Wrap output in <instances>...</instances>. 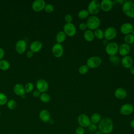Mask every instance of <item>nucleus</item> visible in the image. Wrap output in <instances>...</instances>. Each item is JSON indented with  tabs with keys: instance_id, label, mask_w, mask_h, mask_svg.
I'll return each instance as SVG.
<instances>
[{
	"instance_id": "f257e3e1",
	"label": "nucleus",
	"mask_w": 134,
	"mask_h": 134,
	"mask_svg": "<svg viewBox=\"0 0 134 134\" xmlns=\"http://www.w3.org/2000/svg\"><path fill=\"white\" fill-rule=\"evenodd\" d=\"M97 126L98 130L103 134L111 133L114 130V124L109 117L102 118Z\"/></svg>"
},
{
	"instance_id": "f03ea898",
	"label": "nucleus",
	"mask_w": 134,
	"mask_h": 134,
	"mask_svg": "<svg viewBox=\"0 0 134 134\" xmlns=\"http://www.w3.org/2000/svg\"><path fill=\"white\" fill-rule=\"evenodd\" d=\"M122 10L124 14L129 18H134V2L126 1L122 5Z\"/></svg>"
},
{
	"instance_id": "7ed1b4c3",
	"label": "nucleus",
	"mask_w": 134,
	"mask_h": 134,
	"mask_svg": "<svg viewBox=\"0 0 134 134\" xmlns=\"http://www.w3.org/2000/svg\"><path fill=\"white\" fill-rule=\"evenodd\" d=\"M86 24L87 27L89 30H96L99 27L100 25V20L97 16L92 15L87 18Z\"/></svg>"
},
{
	"instance_id": "20e7f679",
	"label": "nucleus",
	"mask_w": 134,
	"mask_h": 134,
	"mask_svg": "<svg viewBox=\"0 0 134 134\" xmlns=\"http://www.w3.org/2000/svg\"><path fill=\"white\" fill-rule=\"evenodd\" d=\"M100 9V4L98 0H93L90 2L87 7V11L92 15L97 14Z\"/></svg>"
},
{
	"instance_id": "39448f33",
	"label": "nucleus",
	"mask_w": 134,
	"mask_h": 134,
	"mask_svg": "<svg viewBox=\"0 0 134 134\" xmlns=\"http://www.w3.org/2000/svg\"><path fill=\"white\" fill-rule=\"evenodd\" d=\"M102 59L100 58L94 56L89 58L86 61V65L88 68L95 69L98 68L102 64Z\"/></svg>"
},
{
	"instance_id": "423d86ee",
	"label": "nucleus",
	"mask_w": 134,
	"mask_h": 134,
	"mask_svg": "<svg viewBox=\"0 0 134 134\" xmlns=\"http://www.w3.org/2000/svg\"><path fill=\"white\" fill-rule=\"evenodd\" d=\"M119 46L115 42H109L105 47L106 53L110 56L115 55L118 52Z\"/></svg>"
},
{
	"instance_id": "0eeeda50",
	"label": "nucleus",
	"mask_w": 134,
	"mask_h": 134,
	"mask_svg": "<svg viewBox=\"0 0 134 134\" xmlns=\"http://www.w3.org/2000/svg\"><path fill=\"white\" fill-rule=\"evenodd\" d=\"M77 121L79 126L83 128L88 127L91 124L90 118L85 114H80L77 117Z\"/></svg>"
},
{
	"instance_id": "6e6552de",
	"label": "nucleus",
	"mask_w": 134,
	"mask_h": 134,
	"mask_svg": "<svg viewBox=\"0 0 134 134\" xmlns=\"http://www.w3.org/2000/svg\"><path fill=\"white\" fill-rule=\"evenodd\" d=\"M63 29L65 34L69 37H73L76 33V28L72 23L65 24L63 26Z\"/></svg>"
},
{
	"instance_id": "1a4fd4ad",
	"label": "nucleus",
	"mask_w": 134,
	"mask_h": 134,
	"mask_svg": "<svg viewBox=\"0 0 134 134\" xmlns=\"http://www.w3.org/2000/svg\"><path fill=\"white\" fill-rule=\"evenodd\" d=\"M117 29L114 27H109L107 28L104 31V39L107 40H111L114 39L117 36Z\"/></svg>"
},
{
	"instance_id": "9d476101",
	"label": "nucleus",
	"mask_w": 134,
	"mask_h": 134,
	"mask_svg": "<svg viewBox=\"0 0 134 134\" xmlns=\"http://www.w3.org/2000/svg\"><path fill=\"white\" fill-rule=\"evenodd\" d=\"M36 85L37 90L41 93L46 92L49 88L48 83L43 79H40L38 80L36 82Z\"/></svg>"
},
{
	"instance_id": "9b49d317",
	"label": "nucleus",
	"mask_w": 134,
	"mask_h": 134,
	"mask_svg": "<svg viewBox=\"0 0 134 134\" xmlns=\"http://www.w3.org/2000/svg\"><path fill=\"white\" fill-rule=\"evenodd\" d=\"M134 111V107L131 104L127 103L122 105L119 110L120 114L124 116H128L131 114Z\"/></svg>"
},
{
	"instance_id": "f8f14e48",
	"label": "nucleus",
	"mask_w": 134,
	"mask_h": 134,
	"mask_svg": "<svg viewBox=\"0 0 134 134\" xmlns=\"http://www.w3.org/2000/svg\"><path fill=\"white\" fill-rule=\"evenodd\" d=\"M63 47L61 43H56L52 47V53L56 58H60L62 57L63 54Z\"/></svg>"
},
{
	"instance_id": "ddd939ff",
	"label": "nucleus",
	"mask_w": 134,
	"mask_h": 134,
	"mask_svg": "<svg viewBox=\"0 0 134 134\" xmlns=\"http://www.w3.org/2000/svg\"><path fill=\"white\" fill-rule=\"evenodd\" d=\"M27 49L26 41L24 39L18 40L15 44V49L20 54L23 53Z\"/></svg>"
},
{
	"instance_id": "4468645a",
	"label": "nucleus",
	"mask_w": 134,
	"mask_h": 134,
	"mask_svg": "<svg viewBox=\"0 0 134 134\" xmlns=\"http://www.w3.org/2000/svg\"><path fill=\"white\" fill-rule=\"evenodd\" d=\"M134 30L133 25L129 23H125L122 24L120 28V32L125 35L130 34Z\"/></svg>"
},
{
	"instance_id": "2eb2a0df",
	"label": "nucleus",
	"mask_w": 134,
	"mask_h": 134,
	"mask_svg": "<svg viewBox=\"0 0 134 134\" xmlns=\"http://www.w3.org/2000/svg\"><path fill=\"white\" fill-rule=\"evenodd\" d=\"M46 4L43 0H35L32 4V8L36 12H40L44 8Z\"/></svg>"
},
{
	"instance_id": "dca6fc26",
	"label": "nucleus",
	"mask_w": 134,
	"mask_h": 134,
	"mask_svg": "<svg viewBox=\"0 0 134 134\" xmlns=\"http://www.w3.org/2000/svg\"><path fill=\"white\" fill-rule=\"evenodd\" d=\"M114 95L117 99H124L127 96V92L124 88L118 87L115 90L114 92Z\"/></svg>"
},
{
	"instance_id": "f3484780",
	"label": "nucleus",
	"mask_w": 134,
	"mask_h": 134,
	"mask_svg": "<svg viewBox=\"0 0 134 134\" xmlns=\"http://www.w3.org/2000/svg\"><path fill=\"white\" fill-rule=\"evenodd\" d=\"M130 51V46L126 43H123L119 46L118 52L121 56L125 57L128 55Z\"/></svg>"
},
{
	"instance_id": "a211bd4d",
	"label": "nucleus",
	"mask_w": 134,
	"mask_h": 134,
	"mask_svg": "<svg viewBox=\"0 0 134 134\" xmlns=\"http://www.w3.org/2000/svg\"><path fill=\"white\" fill-rule=\"evenodd\" d=\"M100 4V9L104 12H109L113 6V2L111 0H103Z\"/></svg>"
},
{
	"instance_id": "6ab92c4d",
	"label": "nucleus",
	"mask_w": 134,
	"mask_h": 134,
	"mask_svg": "<svg viewBox=\"0 0 134 134\" xmlns=\"http://www.w3.org/2000/svg\"><path fill=\"white\" fill-rule=\"evenodd\" d=\"M121 63L124 68L126 69H129L132 66L133 62L132 58L130 56L126 55L122 58Z\"/></svg>"
},
{
	"instance_id": "aec40b11",
	"label": "nucleus",
	"mask_w": 134,
	"mask_h": 134,
	"mask_svg": "<svg viewBox=\"0 0 134 134\" xmlns=\"http://www.w3.org/2000/svg\"><path fill=\"white\" fill-rule=\"evenodd\" d=\"M42 48V43L39 40L33 41L30 44V50L33 52H39Z\"/></svg>"
},
{
	"instance_id": "412c9836",
	"label": "nucleus",
	"mask_w": 134,
	"mask_h": 134,
	"mask_svg": "<svg viewBox=\"0 0 134 134\" xmlns=\"http://www.w3.org/2000/svg\"><path fill=\"white\" fill-rule=\"evenodd\" d=\"M39 118L43 122H48L50 119V114L47 109H42L39 113Z\"/></svg>"
},
{
	"instance_id": "4be33fe9",
	"label": "nucleus",
	"mask_w": 134,
	"mask_h": 134,
	"mask_svg": "<svg viewBox=\"0 0 134 134\" xmlns=\"http://www.w3.org/2000/svg\"><path fill=\"white\" fill-rule=\"evenodd\" d=\"M13 91L16 94L21 96L25 95V87L20 83H17L14 86Z\"/></svg>"
},
{
	"instance_id": "5701e85b",
	"label": "nucleus",
	"mask_w": 134,
	"mask_h": 134,
	"mask_svg": "<svg viewBox=\"0 0 134 134\" xmlns=\"http://www.w3.org/2000/svg\"><path fill=\"white\" fill-rule=\"evenodd\" d=\"M83 37L84 39L88 42L92 41L95 37L94 32L92 31V30L89 29H87L84 31Z\"/></svg>"
},
{
	"instance_id": "b1692460",
	"label": "nucleus",
	"mask_w": 134,
	"mask_h": 134,
	"mask_svg": "<svg viewBox=\"0 0 134 134\" xmlns=\"http://www.w3.org/2000/svg\"><path fill=\"white\" fill-rule=\"evenodd\" d=\"M101 119H102V116L100 114L98 113H95L93 114L90 117L91 123L96 124V125L100 122Z\"/></svg>"
},
{
	"instance_id": "393cba45",
	"label": "nucleus",
	"mask_w": 134,
	"mask_h": 134,
	"mask_svg": "<svg viewBox=\"0 0 134 134\" xmlns=\"http://www.w3.org/2000/svg\"><path fill=\"white\" fill-rule=\"evenodd\" d=\"M66 35L63 32V31H59L56 35V40L57 43H61L64 41L66 39Z\"/></svg>"
},
{
	"instance_id": "a878e982",
	"label": "nucleus",
	"mask_w": 134,
	"mask_h": 134,
	"mask_svg": "<svg viewBox=\"0 0 134 134\" xmlns=\"http://www.w3.org/2000/svg\"><path fill=\"white\" fill-rule=\"evenodd\" d=\"M40 100L43 102V103H47L48 102H49L50 101V99H51V97H50V96L49 94H48L47 93H42L40 96Z\"/></svg>"
},
{
	"instance_id": "bb28decb",
	"label": "nucleus",
	"mask_w": 134,
	"mask_h": 134,
	"mask_svg": "<svg viewBox=\"0 0 134 134\" xmlns=\"http://www.w3.org/2000/svg\"><path fill=\"white\" fill-rule=\"evenodd\" d=\"M10 67V63L9 62L6 60L2 59L0 60V69L2 70H7Z\"/></svg>"
},
{
	"instance_id": "cd10ccee",
	"label": "nucleus",
	"mask_w": 134,
	"mask_h": 134,
	"mask_svg": "<svg viewBox=\"0 0 134 134\" xmlns=\"http://www.w3.org/2000/svg\"><path fill=\"white\" fill-rule=\"evenodd\" d=\"M94 37L98 39H103L104 38V31L100 29H97L95 30L94 32Z\"/></svg>"
},
{
	"instance_id": "c85d7f7f",
	"label": "nucleus",
	"mask_w": 134,
	"mask_h": 134,
	"mask_svg": "<svg viewBox=\"0 0 134 134\" xmlns=\"http://www.w3.org/2000/svg\"><path fill=\"white\" fill-rule=\"evenodd\" d=\"M89 13L87 11V10L86 9H82L79 11V12L77 14V16L79 18L82 19H86L88 17Z\"/></svg>"
},
{
	"instance_id": "c756f323",
	"label": "nucleus",
	"mask_w": 134,
	"mask_h": 134,
	"mask_svg": "<svg viewBox=\"0 0 134 134\" xmlns=\"http://www.w3.org/2000/svg\"><path fill=\"white\" fill-rule=\"evenodd\" d=\"M124 41L126 43L128 44H132L134 43V36L131 34L125 35L124 37Z\"/></svg>"
},
{
	"instance_id": "7c9ffc66",
	"label": "nucleus",
	"mask_w": 134,
	"mask_h": 134,
	"mask_svg": "<svg viewBox=\"0 0 134 134\" xmlns=\"http://www.w3.org/2000/svg\"><path fill=\"white\" fill-rule=\"evenodd\" d=\"M7 106L9 109L13 110L17 107V104L14 99H9L7 102Z\"/></svg>"
},
{
	"instance_id": "2f4dec72",
	"label": "nucleus",
	"mask_w": 134,
	"mask_h": 134,
	"mask_svg": "<svg viewBox=\"0 0 134 134\" xmlns=\"http://www.w3.org/2000/svg\"><path fill=\"white\" fill-rule=\"evenodd\" d=\"M109 60L111 64L115 65H118L120 62V58L116 55L110 56L109 58Z\"/></svg>"
},
{
	"instance_id": "473e14b6",
	"label": "nucleus",
	"mask_w": 134,
	"mask_h": 134,
	"mask_svg": "<svg viewBox=\"0 0 134 134\" xmlns=\"http://www.w3.org/2000/svg\"><path fill=\"white\" fill-rule=\"evenodd\" d=\"M8 98L7 96L3 93L0 92V105H3L7 103Z\"/></svg>"
},
{
	"instance_id": "72a5a7b5",
	"label": "nucleus",
	"mask_w": 134,
	"mask_h": 134,
	"mask_svg": "<svg viewBox=\"0 0 134 134\" xmlns=\"http://www.w3.org/2000/svg\"><path fill=\"white\" fill-rule=\"evenodd\" d=\"M89 68H88V66L86 65L83 64L81 65L79 68V72L80 74H85L86 73H87L88 71Z\"/></svg>"
},
{
	"instance_id": "f704fd0d",
	"label": "nucleus",
	"mask_w": 134,
	"mask_h": 134,
	"mask_svg": "<svg viewBox=\"0 0 134 134\" xmlns=\"http://www.w3.org/2000/svg\"><path fill=\"white\" fill-rule=\"evenodd\" d=\"M34 88V86L33 83L31 82H28L25 85V92H27V93H30L33 91Z\"/></svg>"
},
{
	"instance_id": "c9c22d12",
	"label": "nucleus",
	"mask_w": 134,
	"mask_h": 134,
	"mask_svg": "<svg viewBox=\"0 0 134 134\" xmlns=\"http://www.w3.org/2000/svg\"><path fill=\"white\" fill-rule=\"evenodd\" d=\"M44 9L47 13H50L54 10V6L52 4L50 3H48L46 4Z\"/></svg>"
},
{
	"instance_id": "e433bc0d",
	"label": "nucleus",
	"mask_w": 134,
	"mask_h": 134,
	"mask_svg": "<svg viewBox=\"0 0 134 134\" xmlns=\"http://www.w3.org/2000/svg\"><path fill=\"white\" fill-rule=\"evenodd\" d=\"M89 131H91L92 133H94L96 131H97L98 129V126L96 124H92L91 123L88 127H87Z\"/></svg>"
},
{
	"instance_id": "4c0bfd02",
	"label": "nucleus",
	"mask_w": 134,
	"mask_h": 134,
	"mask_svg": "<svg viewBox=\"0 0 134 134\" xmlns=\"http://www.w3.org/2000/svg\"><path fill=\"white\" fill-rule=\"evenodd\" d=\"M75 134H85V129L83 127L79 126L75 129Z\"/></svg>"
},
{
	"instance_id": "58836bf2",
	"label": "nucleus",
	"mask_w": 134,
	"mask_h": 134,
	"mask_svg": "<svg viewBox=\"0 0 134 134\" xmlns=\"http://www.w3.org/2000/svg\"><path fill=\"white\" fill-rule=\"evenodd\" d=\"M64 20L66 23H71L73 20L72 16L70 14H66L64 17Z\"/></svg>"
},
{
	"instance_id": "ea45409f",
	"label": "nucleus",
	"mask_w": 134,
	"mask_h": 134,
	"mask_svg": "<svg viewBox=\"0 0 134 134\" xmlns=\"http://www.w3.org/2000/svg\"><path fill=\"white\" fill-rule=\"evenodd\" d=\"M79 28L80 29V30H82V31H85L86 30H87V25H86V23H80L79 25Z\"/></svg>"
},
{
	"instance_id": "a19ab883",
	"label": "nucleus",
	"mask_w": 134,
	"mask_h": 134,
	"mask_svg": "<svg viewBox=\"0 0 134 134\" xmlns=\"http://www.w3.org/2000/svg\"><path fill=\"white\" fill-rule=\"evenodd\" d=\"M33 96L35 97H38L40 96V92L38 91V90H35L34 92H33Z\"/></svg>"
},
{
	"instance_id": "79ce46f5",
	"label": "nucleus",
	"mask_w": 134,
	"mask_h": 134,
	"mask_svg": "<svg viewBox=\"0 0 134 134\" xmlns=\"http://www.w3.org/2000/svg\"><path fill=\"white\" fill-rule=\"evenodd\" d=\"M4 54L5 52L4 49L0 47V60H1L3 58V57L4 56Z\"/></svg>"
},
{
	"instance_id": "37998d69",
	"label": "nucleus",
	"mask_w": 134,
	"mask_h": 134,
	"mask_svg": "<svg viewBox=\"0 0 134 134\" xmlns=\"http://www.w3.org/2000/svg\"><path fill=\"white\" fill-rule=\"evenodd\" d=\"M33 53H34V52H33L32 51H31V50H29V51H28L27 52V53H26V55H27V57L28 58H30L31 57H32Z\"/></svg>"
},
{
	"instance_id": "c03bdc74",
	"label": "nucleus",
	"mask_w": 134,
	"mask_h": 134,
	"mask_svg": "<svg viewBox=\"0 0 134 134\" xmlns=\"http://www.w3.org/2000/svg\"><path fill=\"white\" fill-rule=\"evenodd\" d=\"M129 71L131 74L134 75V65H132L129 68Z\"/></svg>"
},
{
	"instance_id": "a18cd8bd",
	"label": "nucleus",
	"mask_w": 134,
	"mask_h": 134,
	"mask_svg": "<svg viewBox=\"0 0 134 134\" xmlns=\"http://www.w3.org/2000/svg\"><path fill=\"white\" fill-rule=\"evenodd\" d=\"M129 125H130V127L132 128V129H134V119H132L130 121V124H129Z\"/></svg>"
},
{
	"instance_id": "49530a36",
	"label": "nucleus",
	"mask_w": 134,
	"mask_h": 134,
	"mask_svg": "<svg viewBox=\"0 0 134 134\" xmlns=\"http://www.w3.org/2000/svg\"><path fill=\"white\" fill-rule=\"evenodd\" d=\"M109 42H108V40H107V39H103V44H104V45H105V46Z\"/></svg>"
},
{
	"instance_id": "de8ad7c7",
	"label": "nucleus",
	"mask_w": 134,
	"mask_h": 134,
	"mask_svg": "<svg viewBox=\"0 0 134 134\" xmlns=\"http://www.w3.org/2000/svg\"><path fill=\"white\" fill-rule=\"evenodd\" d=\"M94 133H95V134H103L102 132H100V131H99V130H97V131H96Z\"/></svg>"
},
{
	"instance_id": "09e8293b",
	"label": "nucleus",
	"mask_w": 134,
	"mask_h": 134,
	"mask_svg": "<svg viewBox=\"0 0 134 134\" xmlns=\"http://www.w3.org/2000/svg\"><path fill=\"white\" fill-rule=\"evenodd\" d=\"M131 34L132 35H133L134 36V30L132 31V33H131Z\"/></svg>"
},
{
	"instance_id": "8fccbe9b",
	"label": "nucleus",
	"mask_w": 134,
	"mask_h": 134,
	"mask_svg": "<svg viewBox=\"0 0 134 134\" xmlns=\"http://www.w3.org/2000/svg\"><path fill=\"white\" fill-rule=\"evenodd\" d=\"M89 134H95L94 133H92V132H91V133H90Z\"/></svg>"
},
{
	"instance_id": "3c124183",
	"label": "nucleus",
	"mask_w": 134,
	"mask_h": 134,
	"mask_svg": "<svg viewBox=\"0 0 134 134\" xmlns=\"http://www.w3.org/2000/svg\"><path fill=\"white\" fill-rule=\"evenodd\" d=\"M132 25H133V28H134V23H133V24Z\"/></svg>"
},
{
	"instance_id": "603ef678",
	"label": "nucleus",
	"mask_w": 134,
	"mask_h": 134,
	"mask_svg": "<svg viewBox=\"0 0 134 134\" xmlns=\"http://www.w3.org/2000/svg\"><path fill=\"white\" fill-rule=\"evenodd\" d=\"M0 116H1V111H0Z\"/></svg>"
},
{
	"instance_id": "864d4df0",
	"label": "nucleus",
	"mask_w": 134,
	"mask_h": 134,
	"mask_svg": "<svg viewBox=\"0 0 134 134\" xmlns=\"http://www.w3.org/2000/svg\"><path fill=\"white\" fill-rule=\"evenodd\" d=\"M109 134H111V133H109Z\"/></svg>"
},
{
	"instance_id": "5fc2aeb1",
	"label": "nucleus",
	"mask_w": 134,
	"mask_h": 134,
	"mask_svg": "<svg viewBox=\"0 0 134 134\" xmlns=\"http://www.w3.org/2000/svg\"><path fill=\"white\" fill-rule=\"evenodd\" d=\"M133 63H134V62H133Z\"/></svg>"
}]
</instances>
